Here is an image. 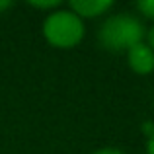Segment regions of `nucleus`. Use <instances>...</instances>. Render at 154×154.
Segmentation results:
<instances>
[{
    "instance_id": "f257e3e1",
    "label": "nucleus",
    "mask_w": 154,
    "mask_h": 154,
    "mask_svg": "<svg viewBox=\"0 0 154 154\" xmlns=\"http://www.w3.org/2000/svg\"><path fill=\"white\" fill-rule=\"evenodd\" d=\"M144 27L131 14H119L109 18L100 29V41L111 51L131 49L137 43H143Z\"/></svg>"
},
{
    "instance_id": "f03ea898",
    "label": "nucleus",
    "mask_w": 154,
    "mask_h": 154,
    "mask_svg": "<svg viewBox=\"0 0 154 154\" xmlns=\"http://www.w3.org/2000/svg\"><path fill=\"white\" fill-rule=\"evenodd\" d=\"M43 33L51 45L68 49L80 43V39L84 37V23L74 12L57 10L47 16L43 23Z\"/></svg>"
},
{
    "instance_id": "7ed1b4c3",
    "label": "nucleus",
    "mask_w": 154,
    "mask_h": 154,
    "mask_svg": "<svg viewBox=\"0 0 154 154\" xmlns=\"http://www.w3.org/2000/svg\"><path fill=\"white\" fill-rule=\"evenodd\" d=\"M129 64L139 74H148L154 70V51L144 43H137L135 47L127 51Z\"/></svg>"
},
{
    "instance_id": "20e7f679",
    "label": "nucleus",
    "mask_w": 154,
    "mask_h": 154,
    "mask_svg": "<svg viewBox=\"0 0 154 154\" xmlns=\"http://www.w3.org/2000/svg\"><path fill=\"white\" fill-rule=\"evenodd\" d=\"M70 8L82 20V18H94V16L103 14L105 10L111 8V2L109 0H72Z\"/></svg>"
},
{
    "instance_id": "39448f33",
    "label": "nucleus",
    "mask_w": 154,
    "mask_h": 154,
    "mask_svg": "<svg viewBox=\"0 0 154 154\" xmlns=\"http://www.w3.org/2000/svg\"><path fill=\"white\" fill-rule=\"evenodd\" d=\"M137 8H139L146 18H154V0H140V2L137 4Z\"/></svg>"
},
{
    "instance_id": "423d86ee",
    "label": "nucleus",
    "mask_w": 154,
    "mask_h": 154,
    "mask_svg": "<svg viewBox=\"0 0 154 154\" xmlns=\"http://www.w3.org/2000/svg\"><path fill=\"white\" fill-rule=\"evenodd\" d=\"M29 4L35 8H43V10H53V8L60 6V2H57V0H53V2H29Z\"/></svg>"
},
{
    "instance_id": "0eeeda50",
    "label": "nucleus",
    "mask_w": 154,
    "mask_h": 154,
    "mask_svg": "<svg viewBox=\"0 0 154 154\" xmlns=\"http://www.w3.org/2000/svg\"><path fill=\"white\" fill-rule=\"evenodd\" d=\"M96 154H125V152L117 150V148H103V150H98Z\"/></svg>"
},
{
    "instance_id": "6e6552de",
    "label": "nucleus",
    "mask_w": 154,
    "mask_h": 154,
    "mask_svg": "<svg viewBox=\"0 0 154 154\" xmlns=\"http://www.w3.org/2000/svg\"><path fill=\"white\" fill-rule=\"evenodd\" d=\"M148 47H150V49L154 51V27L150 31H148Z\"/></svg>"
},
{
    "instance_id": "1a4fd4ad",
    "label": "nucleus",
    "mask_w": 154,
    "mask_h": 154,
    "mask_svg": "<svg viewBox=\"0 0 154 154\" xmlns=\"http://www.w3.org/2000/svg\"><path fill=\"white\" fill-rule=\"evenodd\" d=\"M10 6H12V2H8V0H0V12L6 10V8H10Z\"/></svg>"
},
{
    "instance_id": "9d476101",
    "label": "nucleus",
    "mask_w": 154,
    "mask_h": 154,
    "mask_svg": "<svg viewBox=\"0 0 154 154\" xmlns=\"http://www.w3.org/2000/svg\"><path fill=\"white\" fill-rule=\"evenodd\" d=\"M148 154H154V135L150 137V140H148Z\"/></svg>"
}]
</instances>
